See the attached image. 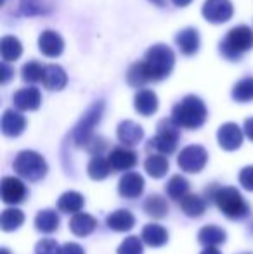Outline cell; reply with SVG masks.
<instances>
[{
  "label": "cell",
  "mask_w": 253,
  "mask_h": 254,
  "mask_svg": "<svg viewBox=\"0 0 253 254\" xmlns=\"http://www.w3.org/2000/svg\"><path fill=\"white\" fill-rule=\"evenodd\" d=\"M208 194L215 201L220 213L226 214L231 220H241L250 213V206L236 187H217V185H213L212 189H206V195Z\"/></svg>",
  "instance_id": "cell-1"
},
{
  "label": "cell",
  "mask_w": 253,
  "mask_h": 254,
  "mask_svg": "<svg viewBox=\"0 0 253 254\" xmlns=\"http://www.w3.org/2000/svg\"><path fill=\"white\" fill-rule=\"evenodd\" d=\"M208 111L205 102L196 95H187L180 102H177L172 109V120L180 128L187 130H198L205 125Z\"/></svg>",
  "instance_id": "cell-2"
},
{
  "label": "cell",
  "mask_w": 253,
  "mask_h": 254,
  "mask_svg": "<svg viewBox=\"0 0 253 254\" xmlns=\"http://www.w3.org/2000/svg\"><path fill=\"white\" fill-rule=\"evenodd\" d=\"M148 76L151 81H162L163 78H167L172 73L173 66H175V56L173 51L169 45H153L148 52H146L144 59H142Z\"/></svg>",
  "instance_id": "cell-3"
},
{
  "label": "cell",
  "mask_w": 253,
  "mask_h": 254,
  "mask_svg": "<svg viewBox=\"0 0 253 254\" xmlns=\"http://www.w3.org/2000/svg\"><path fill=\"white\" fill-rule=\"evenodd\" d=\"M253 47V31L248 26H236L220 42V54L227 61H240L247 51Z\"/></svg>",
  "instance_id": "cell-4"
},
{
  "label": "cell",
  "mask_w": 253,
  "mask_h": 254,
  "mask_svg": "<svg viewBox=\"0 0 253 254\" xmlns=\"http://www.w3.org/2000/svg\"><path fill=\"white\" fill-rule=\"evenodd\" d=\"M179 125L170 118V120H162L158 123V130L156 135L148 142L149 151H156L162 156H170V154L175 152L177 144H179L180 138V130Z\"/></svg>",
  "instance_id": "cell-5"
},
{
  "label": "cell",
  "mask_w": 253,
  "mask_h": 254,
  "mask_svg": "<svg viewBox=\"0 0 253 254\" xmlns=\"http://www.w3.org/2000/svg\"><path fill=\"white\" fill-rule=\"evenodd\" d=\"M14 171L28 182H38L47 175V163L35 151H21L12 163Z\"/></svg>",
  "instance_id": "cell-6"
},
{
  "label": "cell",
  "mask_w": 253,
  "mask_h": 254,
  "mask_svg": "<svg viewBox=\"0 0 253 254\" xmlns=\"http://www.w3.org/2000/svg\"><path fill=\"white\" fill-rule=\"evenodd\" d=\"M102 113H104V102L97 101L88 107L87 113L84 114V118L78 121V125L73 130V142L78 147H87L92 138L95 137L94 128L97 127L99 121H101Z\"/></svg>",
  "instance_id": "cell-7"
},
{
  "label": "cell",
  "mask_w": 253,
  "mask_h": 254,
  "mask_svg": "<svg viewBox=\"0 0 253 254\" xmlns=\"http://www.w3.org/2000/svg\"><path fill=\"white\" fill-rule=\"evenodd\" d=\"M208 152L201 145H187L177 156V164L186 173H199L206 166Z\"/></svg>",
  "instance_id": "cell-8"
},
{
  "label": "cell",
  "mask_w": 253,
  "mask_h": 254,
  "mask_svg": "<svg viewBox=\"0 0 253 254\" xmlns=\"http://www.w3.org/2000/svg\"><path fill=\"white\" fill-rule=\"evenodd\" d=\"M203 17L212 24H222L233 17L234 7L231 0H205Z\"/></svg>",
  "instance_id": "cell-9"
},
{
  "label": "cell",
  "mask_w": 253,
  "mask_h": 254,
  "mask_svg": "<svg viewBox=\"0 0 253 254\" xmlns=\"http://www.w3.org/2000/svg\"><path fill=\"white\" fill-rule=\"evenodd\" d=\"M0 194L2 201L5 204H19L26 197V187L24 184L16 177H3L0 184Z\"/></svg>",
  "instance_id": "cell-10"
},
{
  "label": "cell",
  "mask_w": 253,
  "mask_h": 254,
  "mask_svg": "<svg viewBox=\"0 0 253 254\" xmlns=\"http://www.w3.org/2000/svg\"><path fill=\"white\" fill-rule=\"evenodd\" d=\"M217 140L224 151H236L243 144V131L236 123H226L217 131Z\"/></svg>",
  "instance_id": "cell-11"
},
{
  "label": "cell",
  "mask_w": 253,
  "mask_h": 254,
  "mask_svg": "<svg viewBox=\"0 0 253 254\" xmlns=\"http://www.w3.org/2000/svg\"><path fill=\"white\" fill-rule=\"evenodd\" d=\"M12 102L19 111H37L42 104V94L37 87H24L14 94Z\"/></svg>",
  "instance_id": "cell-12"
},
{
  "label": "cell",
  "mask_w": 253,
  "mask_h": 254,
  "mask_svg": "<svg viewBox=\"0 0 253 254\" xmlns=\"http://www.w3.org/2000/svg\"><path fill=\"white\" fill-rule=\"evenodd\" d=\"M144 190V178L135 171H127L118 184V192L125 199H135Z\"/></svg>",
  "instance_id": "cell-13"
},
{
  "label": "cell",
  "mask_w": 253,
  "mask_h": 254,
  "mask_svg": "<svg viewBox=\"0 0 253 254\" xmlns=\"http://www.w3.org/2000/svg\"><path fill=\"white\" fill-rule=\"evenodd\" d=\"M113 171H127L137 164V154L128 147H115L108 156Z\"/></svg>",
  "instance_id": "cell-14"
},
{
  "label": "cell",
  "mask_w": 253,
  "mask_h": 254,
  "mask_svg": "<svg viewBox=\"0 0 253 254\" xmlns=\"http://www.w3.org/2000/svg\"><path fill=\"white\" fill-rule=\"evenodd\" d=\"M38 49L45 57H59L64 51V42L59 33L47 30L38 38Z\"/></svg>",
  "instance_id": "cell-15"
},
{
  "label": "cell",
  "mask_w": 253,
  "mask_h": 254,
  "mask_svg": "<svg viewBox=\"0 0 253 254\" xmlns=\"http://www.w3.org/2000/svg\"><path fill=\"white\" fill-rule=\"evenodd\" d=\"M116 135H118V140L122 142L125 147H134L144 137V130H142L141 125L134 123L130 120H125L118 125V130H116Z\"/></svg>",
  "instance_id": "cell-16"
},
{
  "label": "cell",
  "mask_w": 253,
  "mask_h": 254,
  "mask_svg": "<svg viewBox=\"0 0 253 254\" xmlns=\"http://www.w3.org/2000/svg\"><path fill=\"white\" fill-rule=\"evenodd\" d=\"M26 128V120L21 113L7 109L2 114V133L5 137H19Z\"/></svg>",
  "instance_id": "cell-17"
},
{
  "label": "cell",
  "mask_w": 253,
  "mask_h": 254,
  "mask_svg": "<svg viewBox=\"0 0 253 254\" xmlns=\"http://www.w3.org/2000/svg\"><path fill=\"white\" fill-rule=\"evenodd\" d=\"M44 87L47 90H63L68 83V76L66 71L61 66H56V64H45V71H44V80H42Z\"/></svg>",
  "instance_id": "cell-18"
},
{
  "label": "cell",
  "mask_w": 253,
  "mask_h": 254,
  "mask_svg": "<svg viewBox=\"0 0 253 254\" xmlns=\"http://www.w3.org/2000/svg\"><path fill=\"white\" fill-rule=\"evenodd\" d=\"M175 42L184 56H194L199 51V31L196 28H184L177 33Z\"/></svg>",
  "instance_id": "cell-19"
},
{
  "label": "cell",
  "mask_w": 253,
  "mask_h": 254,
  "mask_svg": "<svg viewBox=\"0 0 253 254\" xmlns=\"http://www.w3.org/2000/svg\"><path fill=\"white\" fill-rule=\"evenodd\" d=\"M134 107L142 116H151L158 111V97L153 90L142 88L135 94L134 97Z\"/></svg>",
  "instance_id": "cell-20"
},
{
  "label": "cell",
  "mask_w": 253,
  "mask_h": 254,
  "mask_svg": "<svg viewBox=\"0 0 253 254\" xmlns=\"http://www.w3.org/2000/svg\"><path fill=\"white\" fill-rule=\"evenodd\" d=\"M106 225L115 232H128L134 228L135 218L128 209H116L106 218Z\"/></svg>",
  "instance_id": "cell-21"
},
{
  "label": "cell",
  "mask_w": 253,
  "mask_h": 254,
  "mask_svg": "<svg viewBox=\"0 0 253 254\" xmlns=\"http://www.w3.org/2000/svg\"><path fill=\"white\" fill-rule=\"evenodd\" d=\"M97 227V220L87 213H77L70 220V230L78 237H87Z\"/></svg>",
  "instance_id": "cell-22"
},
{
  "label": "cell",
  "mask_w": 253,
  "mask_h": 254,
  "mask_svg": "<svg viewBox=\"0 0 253 254\" xmlns=\"http://www.w3.org/2000/svg\"><path fill=\"white\" fill-rule=\"evenodd\" d=\"M142 242H146L148 246L151 248H162V246L167 244L169 241V232L158 223H149L142 228V234H141Z\"/></svg>",
  "instance_id": "cell-23"
},
{
  "label": "cell",
  "mask_w": 253,
  "mask_h": 254,
  "mask_svg": "<svg viewBox=\"0 0 253 254\" xmlns=\"http://www.w3.org/2000/svg\"><path fill=\"white\" fill-rule=\"evenodd\" d=\"M59 214L54 209H42L35 216V228L42 234H52L59 228Z\"/></svg>",
  "instance_id": "cell-24"
},
{
  "label": "cell",
  "mask_w": 253,
  "mask_h": 254,
  "mask_svg": "<svg viewBox=\"0 0 253 254\" xmlns=\"http://www.w3.org/2000/svg\"><path fill=\"white\" fill-rule=\"evenodd\" d=\"M226 230H222L217 225H206L198 232V241L201 242L205 248H215L219 244L226 242Z\"/></svg>",
  "instance_id": "cell-25"
},
{
  "label": "cell",
  "mask_w": 253,
  "mask_h": 254,
  "mask_svg": "<svg viewBox=\"0 0 253 254\" xmlns=\"http://www.w3.org/2000/svg\"><path fill=\"white\" fill-rule=\"evenodd\" d=\"M165 192L173 201H182L189 194V182L182 175H173L165 185Z\"/></svg>",
  "instance_id": "cell-26"
},
{
  "label": "cell",
  "mask_w": 253,
  "mask_h": 254,
  "mask_svg": "<svg viewBox=\"0 0 253 254\" xmlns=\"http://www.w3.org/2000/svg\"><path fill=\"white\" fill-rule=\"evenodd\" d=\"M180 209L184 214L189 218H199L205 214L206 211V201L198 194H187L186 197L180 201Z\"/></svg>",
  "instance_id": "cell-27"
},
{
  "label": "cell",
  "mask_w": 253,
  "mask_h": 254,
  "mask_svg": "<svg viewBox=\"0 0 253 254\" xmlns=\"http://www.w3.org/2000/svg\"><path fill=\"white\" fill-rule=\"evenodd\" d=\"M85 204V199L80 192H75V190H70V192H64V194L59 197L58 201V209L61 213H73L77 214L78 211L84 207Z\"/></svg>",
  "instance_id": "cell-28"
},
{
  "label": "cell",
  "mask_w": 253,
  "mask_h": 254,
  "mask_svg": "<svg viewBox=\"0 0 253 254\" xmlns=\"http://www.w3.org/2000/svg\"><path fill=\"white\" fill-rule=\"evenodd\" d=\"M144 168L149 177L153 178H163L169 171V159L162 154H151L144 161Z\"/></svg>",
  "instance_id": "cell-29"
},
{
  "label": "cell",
  "mask_w": 253,
  "mask_h": 254,
  "mask_svg": "<svg viewBox=\"0 0 253 254\" xmlns=\"http://www.w3.org/2000/svg\"><path fill=\"white\" fill-rule=\"evenodd\" d=\"M24 221V214L21 209L16 207H7L2 211V216H0V228L3 232H14L23 225Z\"/></svg>",
  "instance_id": "cell-30"
},
{
  "label": "cell",
  "mask_w": 253,
  "mask_h": 254,
  "mask_svg": "<svg viewBox=\"0 0 253 254\" xmlns=\"http://www.w3.org/2000/svg\"><path fill=\"white\" fill-rule=\"evenodd\" d=\"M169 209L170 207H169L167 199L158 194L149 195V197L144 201L146 214H149V216H153V218H165L167 214H169Z\"/></svg>",
  "instance_id": "cell-31"
},
{
  "label": "cell",
  "mask_w": 253,
  "mask_h": 254,
  "mask_svg": "<svg viewBox=\"0 0 253 254\" xmlns=\"http://www.w3.org/2000/svg\"><path fill=\"white\" fill-rule=\"evenodd\" d=\"M0 54H2V57H3L5 63L17 61L21 57V54H23V45H21V42L17 40L16 37L7 35V37L2 38V44H0Z\"/></svg>",
  "instance_id": "cell-32"
},
{
  "label": "cell",
  "mask_w": 253,
  "mask_h": 254,
  "mask_svg": "<svg viewBox=\"0 0 253 254\" xmlns=\"http://www.w3.org/2000/svg\"><path fill=\"white\" fill-rule=\"evenodd\" d=\"M87 173L92 180H104L109 173H111V164L106 157L94 156L87 166Z\"/></svg>",
  "instance_id": "cell-33"
},
{
  "label": "cell",
  "mask_w": 253,
  "mask_h": 254,
  "mask_svg": "<svg viewBox=\"0 0 253 254\" xmlns=\"http://www.w3.org/2000/svg\"><path fill=\"white\" fill-rule=\"evenodd\" d=\"M127 81L130 87H144L146 83H151V80H149L148 76V71H146L144 64H142V61H139V63H134L130 66V69H128L127 73Z\"/></svg>",
  "instance_id": "cell-34"
},
{
  "label": "cell",
  "mask_w": 253,
  "mask_h": 254,
  "mask_svg": "<svg viewBox=\"0 0 253 254\" xmlns=\"http://www.w3.org/2000/svg\"><path fill=\"white\" fill-rule=\"evenodd\" d=\"M44 71L45 64H40L37 61H30L21 67V78H23L26 83H37V81L44 80Z\"/></svg>",
  "instance_id": "cell-35"
},
{
  "label": "cell",
  "mask_w": 253,
  "mask_h": 254,
  "mask_svg": "<svg viewBox=\"0 0 253 254\" xmlns=\"http://www.w3.org/2000/svg\"><path fill=\"white\" fill-rule=\"evenodd\" d=\"M233 99L236 102L253 101V78H243L233 88Z\"/></svg>",
  "instance_id": "cell-36"
},
{
  "label": "cell",
  "mask_w": 253,
  "mask_h": 254,
  "mask_svg": "<svg viewBox=\"0 0 253 254\" xmlns=\"http://www.w3.org/2000/svg\"><path fill=\"white\" fill-rule=\"evenodd\" d=\"M118 254H142L144 253V248H142V239L135 237V235H130L125 241L120 244Z\"/></svg>",
  "instance_id": "cell-37"
},
{
  "label": "cell",
  "mask_w": 253,
  "mask_h": 254,
  "mask_svg": "<svg viewBox=\"0 0 253 254\" xmlns=\"http://www.w3.org/2000/svg\"><path fill=\"white\" fill-rule=\"evenodd\" d=\"M63 248H59V244L54 239H42L37 246H35V254H61Z\"/></svg>",
  "instance_id": "cell-38"
},
{
  "label": "cell",
  "mask_w": 253,
  "mask_h": 254,
  "mask_svg": "<svg viewBox=\"0 0 253 254\" xmlns=\"http://www.w3.org/2000/svg\"><path fill=\"white\" fill-rule=\"evenodd\" d=\"M21 12L26 16H35V14H42L45 10L40 0H21Z\"/></svg>",
  "instance_id": "cell-39"
},
{
  "label": "cell",
  "mask_w": 253,
  "mask_h": 254,
  "mask_svg": "<svg viewBox=\"0 0 253 254\" xmlns=\"http://www.w3.org/2000/svg\"><path fill=\"white\" fill-rule=\"evenodd\" d=\"M240 184L243 189L253 192V166H247L240 171Z\"/></svg>",
  "instance_id": "cell-40"
},
{
  "label": "cell",
  "mask_w": 253,
  "mask_h": 254,
  "mask_svg": "<svg viewBox=\"0 0 253 254\" xmlns=\"http://www.w3.org/2000/svg\"><path fill=\"white\" fill-rule=\"evenodd\" d=\"M85 149H87L88 152L94 154V156H101V152L106 149V140H104V138H101V137H94L90 140V144H88Z\"/></svg>",
  "instance_id": "cell-41"
},
{
  "label": "cell",
  "mask_w": 253,
  "mask_h": 254,
  "mask_svg": "<svg viewBox=\"0 0 253 254\" xmlns=\"http://www.w3.org/2000/svg\"><path fill=\"white\" fill-rule=\"evenodd\" d=\"M61 254H85V251H84L82 246L75 244V242H66V244L63 246Z\"/></svg>",
  "instance_id": "cell-42"
},
{
  "label": "cell",
  "mask_w": 253,
  "mask_h": 254,
  "mask_svg": "<svg viewBox=\"0 0 253 254\" xmlns=\"http://www.w3.org/2000/svg\"><path fill=\"white\" fill-rule=\"evenodd\" d=\"M0 71H2V83L3 85L9 83V80L12 78V74H14V71L10 69V66L7 63H2V64H0Z\"/></svg>",
  "instance_id": "cell-43"
},
{
  "label": "cell",
  "mask_w": 253,
  "mask_h": 254,
  "mask_svg": "<svg viewBox=\"0 0 253 254\" xmlns=\"http://www.w3.org/2000/svg\"><path fill=\"white\" fill-rule=\"evenodd\" d=\"M245 135L253 142V118H248V120L245 121Z\"/></svg>",
  "instance_id": "cell-44"
},
{
  "label": "cell",
  "mask_w": 253,
  "mask_h": 254,
  "mask_svg": "<svg viewBox=\"0 0 253 254\" xmlns=\"http://www.w3.org/2000/svg\"><path fill=\"white\" fill-rule=\"evenodd\" d=\"M191 2L192 0H172V3L175 7H186V5H189Z\"/></svg>",
  "instance_id": "cell-45"
},
{
  "label": "cell",
  "mask_w": 253,
  "mask_h": 254,
  "mask_svg": "<svg viewBox=\"0 0 253 254\" xmlns=\"http://www.w3.org/2000/svg\"><path fill=\"white\" fill-rule=\"evenodd\" d=\"M201 254H222V253H220L217 248H205L201 251Z\"/></svg>",
  "instance_id": "cell-46"
},
{
  "label": "cell",
  "mask_w": 253,
  "mask_h": 254,
  "mask_svg": "<svg viewBox=\"0 0 253 254\" xmlns=\"http://www.w3.org/2000/svg\"><path fill=\"white\" fill-rule=\"evenodd\" d=\"M153 3H156V5H165V0H151Z\"/></svg>",
  "instance_id": "cell-47"
},
{
  "label": "cell",
  "mask_w": 253,
  "mask_h": 254,
  "mask_svg": "<svg viewBox=\"0 0 253 254\" xmlns=\"http://www.w3.org/2000/svg\"><path fill=\"white\" fill-rule=\"evenodd\" d=\"M0 254H9V251H7L5 248H2V249H0Z\"/></svg>",
  "instance_id": "cell-48"
},
{
  "label": "cell",
  "mask_w": 253,
  "mask_h": 254,
  "mask_svg": "<svg viewBox=\"0 0 253 254\" xmlns=\"http://www.w3.org/2000/svg\"><path fill=\"white\" fill-rule=\"evenodd\" d=\"M247 254H250V253H247Z\"/></svg>",
  "instance_id": "cell-49"
}]
</instances>
